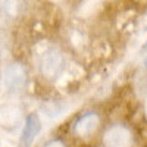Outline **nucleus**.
I'll return each instance as SVG.
<instances>
[{
  "label": "nucleus",
  "instance_id": "f257e3e1",
  "mask_svg": "<svg viewBox=\"0 0 147 147\" xmlns=\"http://www.w3.org/2000/svg\"><path fill=\"white\" fill-rule=\"evenodd\" d=\"M103 116L97 110H84L71 124V136L78 143H90L100 137L103 131Z\"/></svg>",
  "mask_w": 147,
  "mask_h": 147
},
{
  "label": "nucleus",
  "instance_id": "f03ea898",
  "mask_svg": "<svg viewBox=\"0 0 147 147\" xmlns=\"http://www.w3.org/2000/svg\"><path fill=\"white\" fill-rule=\"evenodd\" d=\"M66 69V59L63 53L55 47L44 50L38 59V74L47 82H56Z\"/></svg>",
  "mask_w": 147,
  "mask_h": 147
},
{
  "label": "nucleus",
  "instance_id": "7ed1b4c3",
  "mask_svg": "<svg viewBox=\"0 0 147 147\" xmlns=\"http://www.w3.org/2000/svg\"><path fill=\"white\" fill-rule=\"evenodd\" d=\"M136 134L124 122L109 124L100 134V147H136Z\"/></svg>",
  "mask_w": 147,
  "mask_h": 147
},
{
  "label": "nucleus",
  "instance_id": "20e7f679",
  "mask_svg": "<svg viewBox=\"0 0 147 147\" xmlns=\"http://www.w3.org/2000/svg\"><path fill=\"white\" fill-rule=\"evenodd\" d=\"M30 82L28 68L21 62H12L3 68L2 84L9 94H19Z\"/></svg>",
  "mask_w": 147,
  "mask_h": 147
},
{
  "label": "nucleus",
  "instance_id": "39448f33",
  "mask_svg": "<svg viewBox=\"0 0 147 147\" xmlns=\"http://www.w3.org/2000/svg\"><path fill=\"white\" fill-rule=\"evenodd\" d=\"M43 125H41V119L38 116V113L31 112L30 115L25 116L24 119V125H22V131L18 140L19 147H31L34 140L37 138V136L40 134Z\"/></svg>",
  "mask_w": 147,
  "mask_h": 147
},
{
  "label": "nucleus",
  "instance_id": "423d86ee",
  "mask_svg": "<svg viewBox=\"0 0 147 147\" xmlns=\"http://www.w3.org/2000/svg\"><path fill=\"white\" fill-rule=\"evenodd\" d=\"M22 115H21V109L18 106L9 105L3 109L2 112V125L6 129H15L16 127L21 125Z\"/></svg>",
  "mask_w": 147,
  "mask_h": 147
},
{
  "label": "nucleus",
  "instance_id": "0eeeda50",
  "mask_svg": "<svg viewBox=\"0 0 147 147\" xmlns=\"http://www.w3.org/2000/svg\"><path fill=\"white\" fill-rule=\"evenodd\" d=\"M41 147H69L66 140L62 138V137H52L49 138Z\"/></svg>",
  "mask_w": 147,
  "mask_h": 147
}]
</instances>
